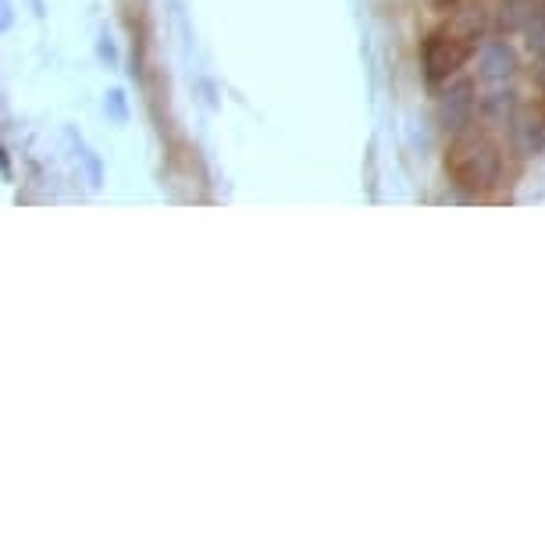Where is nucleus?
I'll list each match as a JSON object with an SVG mask.
<instances>
[{
    "instance_id": "f257e3e1",
    "label": "nucleus",
    "mask_w": 545,
    "mask_h": 545,
    "mask_svg": "<svg viewBox=\"0 0 545 545\" xmlns=\"http://www.w3.org/2000/svg\"><path fill=\"white\" fill-rule=\"evenodd\" d=\"M449 171L456 175V182L474 193H485L499 182V171H503V157L492 147L489 139H467V143H456L453 154H449Z\"/></svg>"
},
{
    "instance_id": "f03ea898",
    "label": "nucleus",
    "mask_w": 545,
    "mask_h": 545,
    "mask_svg": "<svg viewBox=\"0 0 545 545\" xmlns=\"http://www.w3.org/2000/svg\"><path fill=\"white\" fill-rule=\"evenodd\" d=\"M474 40H478L474 25L467 33L442 29V33L428 36V43H424V68H428V79L439 82V79H446V75H453L456 68L474 54Z\"/></svg>"
},
{
    "instance_id": "39448f33",
    "label": "nucleus",
    "mask_w": 545,
    "mask_h": 545,
    "mask_svg": "<svg viewBox=\"0 0 545 545\" xmlns=\"http://www.w3.org/2000/svg\"><path fill=\"white\" fill-rule=\"evenodd\" d=\"M432 4H435V8H442V11H446V8H453L456 0H432Z\"/></svg>"
},
{
    "instance_id": "20e7f679",
    "label": "nucleus",
    "mask_w": 545,
    "mask_h": 545,
    "mask_svg": "<svg viewBox=\"0 0 545 545\" xmlns=\"http://www.w3.org/2000/svg\"><path fill=\"white\" fill-rule=\"evenodd\" d=\"M513 72V57L510 50L503 47V43H492L489 50H485V61H481V79L485 82H506Z\"/></svg>"
},
{
    "instance_id": "7ed1b4c3",
    "label": "nucleus",
    "mask_w": 545,
    "mask_h": 545,
    "mask_svg": "<svg viewBox=\"0 0 545 545\" xmlns=\"http://www.w3.org/2000/svg\"><path fill=\"white\" fill-rule=\"evenodd\" d=\"M474 86L471 82H456L453 90H446V97H442V125H446L449 132H460L467 122H471V114H474Z\"/></svg>"
}]
</instances>
